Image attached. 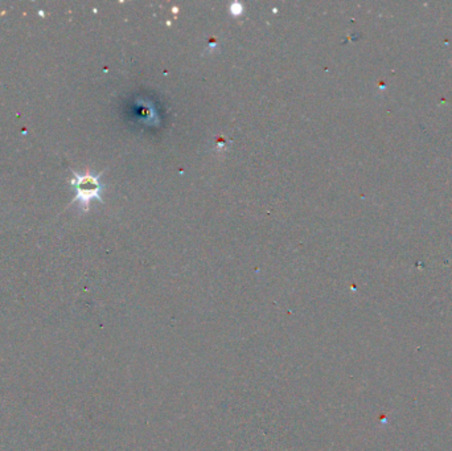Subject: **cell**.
<instances>
[{
  "mask_svg": "<svg viewBox=\"0 0 452 451\" xmlns=\"http://www.w3.org/2000/svg\"><path fill=\"white\" fill-rule=\"evenodd\" d=\"M101 175H93V173H77L73 171V178L71 181L74 191H76V198L74 203L78 204V207L83 212H88L91 207V200H98L103 203L102 199V192H103V184L101 183Z\"/></svg>",
  "mask_w": 452,
  "mask_h": 451,
  "instance_id": "cell-1",
  "label": "cell"
}]
</instances>
